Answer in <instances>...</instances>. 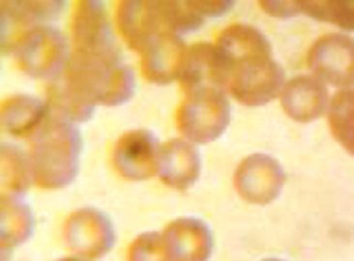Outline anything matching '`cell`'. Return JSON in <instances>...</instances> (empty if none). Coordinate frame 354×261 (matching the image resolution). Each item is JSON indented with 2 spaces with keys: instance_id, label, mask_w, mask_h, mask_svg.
<instances>
[{
  "instance_id": "obj_1",
  "label": "cell",
  "mask_w": 354,
  "mask_h": 261,
  "mask_svg": "<svg viewBox=\"0 0 354 261\" xmlns=\"http://www.w3.org/2000/svg\"><path fill=\"white\" fill-rule=\"evenodd\" d=\"M216 46L227 63V89L239 103L264 105L283 91V69L273 59L272 46L261 31L233 24L220 34Z\"/></svg>"
},
{
  "instance_id": "obj_2",
  "label": "cell",
  "mask_w": 354,
  "mask_h": 261,
  "mask_svg": "<svg viewBox=\"0 0 354 261\" xmlns=\"http://www.w3.org/2000/svg\"><path fill=\"white\" fill-rule=\"evenodd\" d=\"M66 84L91 105L116 107L135 91V73L123 63L116 42L73 47L66 69Z\"/></svg>"
},
{
  "instance_id": "obj_3",
  "label": "cell",
  "mask_w": 354,
  "mask_h": 261,
  "mask_svg": "<svg viewBox=\"0 0 354 261\" xmlns=\"http://www.w3.org/2000/svg\"><path fill=\"white\" fill-rule=\"evenodd\" d=\"M82 145L80 132L73 123L50 114L34 135L28 156L36 186L44 190L70 186L79 171Z\"/></svg>"
},
{
  "instance_id": "obj_4",
  "label": "cell",
  "mask_w": 354,
  "mask_h": 261,
  "mask_svg": "<svg viewBox=\"0 0 354 261\" xmlns=\"http://www.w3.org/2000/svg\"><path fill=\"white\" fill-rule=\"evenodd\" d=\"M230 120V105L224 91L204 88L187 93L176 115L178 131L192 143L218 139Z\"/></svg>"
},
{
  "instance_id": "obj_5",
  "label": "cell",
  "mask_w": 354,
  "mask_h": 261,
  "mask_svg": "<svg viewBox=\"0 0 354 261\" xmlns=\"http://www.w3.org/2000/svg\"><path fill=\"white\" fill-rule=\"evenodd\" d=\"M12 48L19 67L35 79H56L70 60L66 36L51 26H37L24 31Z\"/></svg>"
},
{
  "instance_id": "obj_6",
  "label": "cell",
  "mask_w": 354,
  "mask_h": 261,
  "mask_svg": "<svg viewBox=\"0 0 354 261\" xmlns=\"http://www.w3.org/2000/svg\"><path fill=\"white\" fill-rule=\"evenodd\" d=\"M67 248L84 260H97L113 248L116 233L112 222L99 209L86 207L72 212L64 223Z\"/></svg>"
},
{
  "instance_id": "obj_7",
  "label": "cell",
  "mask_w": 354,
  "mask_h": 261,
  "mask_svg": "<svg viewBox=\"0 0 354 261\" xmlns=\"http://www.w3.org/2000/svg\"><path fill=\"white\" fill-rule=\"evenodd\" d=\"M308 67L322 83L335 87L354 86V40L349 36H321L308 53Z\"/></svg>"
},
{
  "instance_id": "obj_8",
  "label": "cell",
  "mask_w": 354,
  "mask_h": 261,
  "mask_svg": "<svg viewBox=\"0 0 354 261\" xmlns=\"http://www.w3.org/2000/svg\"><path fill=\"white\" fill-rule=\"evenodd\" d=\"M285 172L280 163L264 154L245 157L234 172L237 193L250 204L266 206L281 193Z\"/></svg>"
},
{
  "instance_id": "obj_9",
  "label": "cell",
  "mask_w": 354,
  "mask_h": 261,
  "mask_svg": "<svg viewBox=\"0 0 354 261\" xmlns=\"http://www.w3.org/2000/svg\"><path fill=\"white\" fill-rule=\"evenodd\" d=\"M160 148L159 140L148 129L125 132L115 145L113 165L127 180H147L158 172Z\"/></svg>"
},
{
  "instance_id": "obj_10",
  "label": "cell",
  "mask_w": 354,
  "mask_h": 261,
  "mask_svg": "<svg viewBox=\"0 0 354 261\" xmlns=\"http://www.w3.org/2000/svg\"><path fill=\"white\" fill-rule=\"evenodd\" d=\"M178 80L185 93L204 88L227 89L228 70L218 47L209 43H197L188 48Z\"/></svg>"
},
{
  "instance_id": "obj_11",
  "label": "cell",
  "mask_w": 354,
  "mask_h": 261,
  "mask_svg": "<svg viewBox=\"0 0 354 261\" xmlns=\"http://www.w3.org/2000/svg\"><path fill=\"white\" fill-rule=\"evenodd\" d=\"M116 20L127 44L139 53H142L162 31H168L164 24L160 1H122L118 7Z\"/></svg>"
},
{
  "instance_id": "obj_12",
  "label": "cell",
  "mask_w": 354,
  "mask_h": 261,
  "mask_svg": "<svg viewBox=\"0 0 354 261\" xmlns=\"http://www.w3.org/2000/svg\"><path fill=\"white\" fill-rule=\"evenodd\" d=\"M161 233L172 261H208L212 255V231L197 217H178Z\"/></svg>"
},
{
  "instance_id": "obj_13",
  "label": "cell",
  "mask_w": 354,
  "mask_h": 261,
  "mask_svg": "<svg viewBox=\"0 0 354 261\" xmlns=\"http://www.w3.org/2000/svg\"><path fill=\"white\" fill-rule=\"evenodd\" d=\"M187 50L180 35L172 31H162L142 53L145 79L160 86L178 79Z\"/></svg>"
},
{
  "instance_id": "obj_14",
  "label": "cell",
  "mask_w": 354,
  "mask_h": 261,
  "mask_svg": "<svg viewBox=\"0 0 354 261\" xmlns=\"http://www.w3.org/2000/svg\"><path fill=\"white\" fill-rule=\"evenodd\" d=\"M201 160L195 145L187 140L171 139L160 148V180L176 190H188L197 181Z\"/></svg>"
},
{
  "instance_id": "obj_15",
  "label": "cell",
  "mask_w": 354,
  "mask_h": 261,
  "mask_svg": "<svg viewBox=\"0 0 354 261\" xmlns=\"http://www.w3.org/2000/svg\"><path fill=\"white\" fill-rule=\"evenodd\" d=\"M285 114L299 123H309L319 118L328 105V89L316 76H296L281 91Z\"/></svg>"
},
{
  "instance_id": "obj_16",
  "label": "cell",
  "mask_w": 354,
  "mask_h": 261,
  "mask_svg": "<svg viewBox=\"0 0 354 261\" xmlns=\"http://www.w3.org/2000/svg\"><path fill=\"white\" fill-rule=\"evenodd\" d=\"M50 115L47 103L30 95H14L1 103V127L6 132L24 138L34 136Z\"/></svg>"
},
{
  "instance_id": "obj_17",
  "label": "cell",
  "mask_w": 354,
  "mask_h": 261,
  "mask_svg": "<svg viewBox=\"0 0 354 261\" xmlns=\"http://www.w3.org/2000/svg\"><path fill=\"white\" fill-rule=\"evenodd\" d=\"M31 208L17 196L1 195V255L26 243L34 233Z\"/></svg>"
},
{
  "instance_id": "obj_18",
  "label": "cell",
  "mask_w": 354,
  "mask_h": 261,
  "mask_svg": "<svg viewBox=\"0 0 354 261\" xmlns=\"http://www.w3.org/2000/svg\"><path fill=\"white\" fill-rule=\"evenodd\" d=\"M64 1H1V35L15 28L57 18Z\"/></svg>"
},
{
  "instance_id": "obj_19",
  "label": "cell",
  "mask_w": 354,
  "mask_h": 261,
  "mask_svg": "<svg viewBox=\"0 0 354 261\" xmlns=\"http://www.w3.org/2000/svg\"><path fill=\"white\" fill-rule=\"evenodd\" d=\"M31 177L30 157L15 145L1 144V195L21 197Z\"/></svg>"
},
{
  "instance_id": "obj_20",
  "label": "cell",
  "mask_w": 354,
  "mask_h": 261,
  "mask_svg": "<svg viewBox=\"0 0 354 261\" xmlns=\"http://www.w3.org/2000/svg\"><path fill=\"white\" fill-rule=\"evenodd\" d=\"M328 120L335 139L354 156V89L337 92L329 103Z\"/></svg>"
},
{
  "instance_id": "obj_21",
  "label": "cell",
  "mask_w": 354,
  "mask_h": 261,
  "mask_svg": "<svg viewBox=\"0 0 354 261\" xmlns=\"http://www.w3.org/2000/svg\"><path fill=\"white\" fill-rule=\"evenodd\" d=\"M46 103L51 115L71 123L88 122L95 111V105L73 92L66 82L48 87Z\"/></svg>"
},
{
  "instance_id": "obj_22",
  "label": "cell",
  "mask_w": 354,
  "mask_h": 261,
  "mask_svg": "<svg viewBox=\"0 0 354 261\" xmlns=\"http://www.w3.org/2000/svg\"><path fill=\"white\" fill-rule=\"evenodd\" d=\"M299 14H305L335 24L339 28L354 31V1H297Z\"/></svg>"
},
{
  "instance_id": "obj_23",
  "label": "cell",
  "mask_w": 354,
  "mask_h": 261,
  "mask_svg": "<svg viewBox=\"0 0 354 261\" xmlns=\"http://www.w3.org/2000/svg\"><path fill=\"white\" fill-rule=\"evenodd\" d=\"M165 28L175 34H185L198 30L204 18L198 15L189 1H160Z\"/></svg>"
},
{
  "instance_id": "obj_24",
  "label": "cell",
  "mask_w": 354,
  "mask_h": 261,
  "mask_svg": "<svg viewBox=\"0 0 354 261\" xmlns=\"http://www.w3.org/2000/svg\"><path fill=\"white\" fill-rule=\"evenodd\" d=\"M128 261H172L161 232H144L128 248Z\"/></svg>"
},
{
  "instance_id": "obj_25",
  "label": "cell",
  "mask_w": 354,
  "mask_h": 261,
  "mask_svg": "<svg viewBox=\"0 0 354 261\" xmlns=\"http://www.w3.org/2000/svg\"><path fill=\"white\" fill-rule=\"evenodd\" d=\"M196 12L203 18H217L227 14L233 7V1H189Z\"/></svg>"
},
{
  "instance_id": "obj_26",
  "label": "cell",
  "mask_w": 354,
  "mask_h": 261,
  "mask_svg": "<svg viewBox=\"0 0 354 261\" xmlns=\"http://www.w3.org/2000/svg\"><path fill=\"white\" fill-rule=\"evenodd\" d=\"M261 8L274 18H289L299 15L297 1H260Z\"/></svg>"
},
{
  "instance_id": "obj_27",
  "label": "cell",
  "mask_w": 354,
  "mask_h": 261,
  "mask_svg": "<svg viewBox=\"0 0 354 261\" xmlns=\"http://www.w3.org/2000/svg\"><path fill=\"white\" fill-rule=\"evenodd\" d=\"M56 261H88L84 260V259H80V258H64V259H60V260Z\"/></svg>"
},
{
  "instance_id": "obj_28",
  "label": "cell",
  "mask_w": 354,
  "mask_h": 261,
  "mask_svg": "<svg viewBox=\"0 0 354 261\" xmlns=\"http://www.w3.org/2000/svg\"><path fill=\"white\" fill-rule=\"evenodd\" d=\"M260 261H285V260H281V259H277V258H269V259H264V260H260Z\"/></svg>"
}]
</instances>
